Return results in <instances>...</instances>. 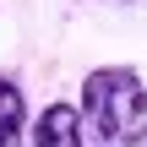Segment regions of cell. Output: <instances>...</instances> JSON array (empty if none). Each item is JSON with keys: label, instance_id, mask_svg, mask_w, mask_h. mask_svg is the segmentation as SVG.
<instances>
[{"label": "cell", "instance_id": "cell-1", "mask_svg": "<svg viewBox=\"0 0 147 147\" xmlns=\"http://www.w3.org/2000/svg\"><path fill=\"white\" fill-rule=\"evenodd\" d=\"M82 125L104 147L147 142V82L136 65H98L82 76Z\"/></svg>", "mask_w": 147, "mask_h": 147}, {"label": "cell", "instance_id": "cell-2", "mask_svg": "<svg viewBox=\"0 0 147 147\" xmlns=\"http://www.w3.org/2000/svg\"><path fill=\"white\" fill-rule=\"evenodd\" d=\"M27 142H33V147H87L82 109H76V104H65V98L44 104V109L33 115V125H27Z\"/></svg>", "mask_w": 147, "mask_h": 147}, {"label": "cell", "instance_id": "cell-3", "mask_svg": "<svg viewBox=\"0 0 147 147\" xmlns=\"http://www.w3.org/2000/svg\"><path fill=\"white\" fill-rule=\"evenodd\" d=\"M27 142V93L16 76H0V147Z\"/></svg>", "mask_w": 147, "mask_h": 147}]
</instances>
